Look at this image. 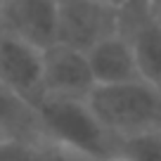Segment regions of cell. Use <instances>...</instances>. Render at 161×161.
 Segmentation results:
<instances>
[{"instance_id":"cell-16","label":"cell","mask_w":161,"mask_h":161,"mask_svg":"<svg viewBox=\"0 0 161 161\" xmlns=\"http://www.w3.org/2000/svg\"><path fill=\"white\" fill-rule=\"evenodd\" d=\"M3 7H5V0H0V17H3Z\"/></svg>"},{"instance_id":"cell-4","label":"cell","mask_w":161,"mask_h":161,"mask_svg":"<svg viewBox=\"0 0 161 161\" xmlns=\"http://www.w3.org/2000/svg\"><path fill=\"white\" fill-rule=\"evenodd\" d=\"M119 31L130 43L142 80L161 90V19L147 0H128L119 10Z\"/></svg>"},{"instance_id":"cell-3","label":"cell","mask_w":161,"mask_h":161,"mask_svg":"<svg viewBox=\"0 0 161 161\" xmlns=\"http://www.w3.org/2000/svg\"><path fill=\"white\" fill-rule=\"evenodd\" d=\"M57 43L88 52L119 31V10L104 0H57Z\"/></svg>"},{"instance_id":"cell-13","label":"cell","mask_w":161,"mask_h":161,"mask_svg":"<svg viewBox=\"0 0 161 161\" xmlns=\"http://www.w3.org/2000/svg\"><path fill=\"white\" fill-rule=\"evenodd\" d=\"M104 3H107V5H111V7H116V10H121V7L126 5L128 0H104Z\"/></svg>"},{"instance_id":"cell-8","label":"cell","mask_w":161,"mask_h":161,"mask_svg":"<svg viewBox=\"0 0 161 161\" xmlns=\"http://www.w3.org/2000/svg\"><path fill=\"white\" fill-rule=\"evenodd\" d=\"M88 62H90L97 86H116V83H128V80L142 78L133 47L121 31L107 36L95 47H90Z\"/></svg>"},{"instance_id":"cell-9","label":"cell","mask_w":161,"mask_h":161,"mask_svg":"<svg viewBox=\"0 0 161 161\" xmlns=\"http://www.w3.org/2000/svg\"><path fill=\"white\" fill-rule=\"evenodd\" d=\"M0 161H90L47 137H7L0 142Z\"/></svg>"},{"instance_id":"cell-12","label":"cell","mask_w":161,"mask_h":161,"mask_svg":"<svg viewBox=\"0 0 161 161\" xmlns=\"http://www.w3.org/2000/svg\"><path fill=\"white\" fill-rule=\"evenodd\" d=\"M147 3H149V7L154 10V14L161 19V0H147Z\"/></svg>"},{"instance_id":"cell-6","label":"cell","mask_w":161,"mask_h":161,"mask_svg":"<svg viewBox=\"0 0 161 161\" xmlns=\"http://www.w3.org/2000/svg\"><path fill=\"white\" fill-rule=\"evenodd\" d=\"M43 86L45 95L88 100L97 86L88 62V52L62 43L50 45L43 52Z\"/></svg>"},{"instance_id":"cell-5","label":"cell","mask_w":161,"mask_h":161,"mask_svg":"<svg viewBox=\"0 0 161 161\" xmlns=\"http://www.w3.org/2000/svg\"><path fill=\"white\" fill-rule=\"evenodd\" d=\"M43 52L33 43L0 29V83L36 104L45 95L43 86Z\"/></svg>"},{"instance_id":"cell-7","label":"cell","mask_w":161,"mask_h":161,"mask_svg":"<svg viewBox=\"0 0 161 161\" xmlns=\"http://www.w3.org/2000/svg\"><path fill=\"white\" fill-rule=\"evenodd\" d=\"M57 0H5L0 29L47 50L57 43Z\"/></svg>"},{"instance_id":"cell-14","label":"cell","mask_w":161,"mask_h":161,"mask_svg":"<svg viewBox=\"0 0 161 161\" xmlns=\"http://www.w3.org/2000/svg\"><path fill=\"white\" fill-rule=\"evenodd\" d=\"M7 137H12V135H10V133L5 130V128H0V142H5Z\"/></svg>"},{"instance_id":"cell-11","label":"cell","mask_w":161,"mask_h":161,"mask_svg":"<svg viewBox=\"0 0 161 161\" xmlns=\"http://www.w3.org/2000/svg\"><path fill=\"white\" fill-rule=\"evenodd\" d=\"M128 161H161V130L119 140V152Z\"/></svg>"},{"instance_id":"cell-10","label":"cell","mask_w":161,"mask_h":161,"mask_svg":"<svg viewBox=\"0 0 161 161\" xmlns=\"http://www.w3.org/2000/svg\"><path fill=\"white\" fill-rule=\"evenodd\" d=\"M0 128L12 137H45L33 104L21 100L5 83H0Z\"/></svg>"},{"instance_id":"cell-1","label":"cell","mask_w":161,"mask_h":161,"mask_svg":"<svg viewBox=\"0 0 161 161\" xmlns=\"http://www.w3.org/2000/svg\"><path fill=\"white\" fill-rule=\"evenodd\" d=\"M33 109L43 135L66 149L78 152L90 161L109 159L119 152V140L102 126L88 100L43 95Z\"/></svg>"},{"instance_id":"cell-2","label":"cell","mask_w":161,"mask_h":161,"mask_svg":"<svg viewBox=\"0 0 161 161\" xmlns=\"http://www.w3.org/2000/svg\"><path fill=\"white\" fill-rule=\"evenodd\" d=\"M88 104L116 140L161 130V90L142 78L95 86Z\"/></svg>"},{"instance_id":"cell-15","label":"cell","mask_w":161,"mask_h":161,"mask_svg":"<svg viewBox=\"0 0 161 161\" xmlns=\"http://www.w3.org/2000/svg\"><path fill=\"white\" fill-rule=\"evenodd\" d=\"M102 161H128V159H123L121 154H114V156H109V159H102Z\"/></svg>"}]
</instances>
